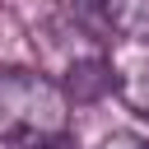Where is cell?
<instances>
[{
    "label": "cell",
    "mask_w": 149,
    "mask_h": 149,
    "mask_svg": "<svg viewBox=\"0 0 149 149\" xmlns=\"http://www.w3.org/2000/svg\"><path fill=\"white\" fill-rule=\"evenodd\" d=\"M70 126V98L47 70L28 65H0V140L5 144H37L51 135H65Z\"/></svg>",
    "instance_id": "1"
},
{
    "label": "cell",
    "mask_w": 149,
    "mask_h": 149,
    "mask_svg": "<svg viewBox=\"0 0 149 149\" xmlns=\"http://www.w3.org/2000/svg\"><path fill=\"white\" fill-rule=\"evenodd\" d=\"M112 79H116V98L140 121H149V42H116Z\"/></svg>",
    "instance_id": "2"
},
{
    "label": "cell",
    "mask_w": 149,
    "mask_h": 149,
    "mask_svg": "<svg viewBox=\"0 0 149 149\" xmlns=\"http://www.w3.org/2000/svg\"><path fill=\"white\" fill-rule=\"evenodd\" d=\"M98 23L116 42H149V0H98Z\"/></svg>",
    "instance_id": "3"
},
{
    "label": "cell",
    "mask_w": 149,
    "mask_h": 149,
    "mask_svg": "<svg viewBox=\"0 0 149 149\" xmlns=\"http://www.w3.org/2000/svg\"><path fill=\"white\" fill-rule=\"evenodd\" d=\"M98 149H149L135 130H112V135H102V144Z\"/></svg>",
    "instance_id": "4"
},
{
    "label": "cell",
    "mask_w": 149,
    "mask_h": 149,
    "mask_svg": "<svg viewBox=\"0 0 149 149\" xmlns=\"http://www.w3.org/2000/svg\"><path fill=\"white\" fill-rule=\"evenodd\" d=\"M23 149H70L65 135H51V140H37V144H23Z\"/></svg>",
    "instance_id": "5"
}]
</instances>
